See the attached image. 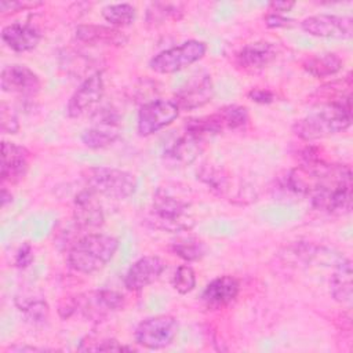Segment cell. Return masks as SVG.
Instances as JSON below:
<instances>
[{
    "instance_id": "8fae6325",
    "label": "cell",
    "mask_w": 353,
    "mask_h": 353,
    "mask_svg": "<svg viewBox=\"0 0 353 353\" xmlns=\"http://www.w3.org/2000/svg\"><path fill=\"white\" fill-rule=\"evenodd\" d=\"M302 29L310 36L327 39H349L353 32V19L345 15L316 14L301 22Z\"/></svg>"
},
{
    "instance_id": "f35d334b",
    "label": "cell",
    "mask_w": 353,
    "mask_h": 353,
    "mask_svg": "<svg viewBox=\"0 0 353 353\" xmlns=\"http://www.w3.org/2000/svg\"><path fill=\"white\" fill-rule=\"evenodd\" d=\"M12 201V194L11 192H8L6 188L1 189V205L6 207L7 203H11Z\"/></svg>"
},
{
    "instance_id": "8992f818",
    "label": "cell",
    "mask_w": 353,
    "mask_h": 353,
    "mask_svg": "<svg viewBox=\"0 0 353 353\" xmlns=\"http://www.w3.org/2000/svg\"><path fill=\"white\" fill-rule=\"evenodd\" d=\"M121 132V117L112 108H98L91 116V127L83 131L81 142L90 149H102L114 143Z\"/></svg>"
},
{
    "instance_id": "cb8c5ba5",
    "label": "cell",
    "mask_w": 353,
    "mask_h": 353,
    "mask_svg": "<svg viewBox=\"0 0 353 353\" xmlns=\"http://www.w3.org/2000/svg\"><path fill=\"white\" fill-rule=\"evenodd\" d=\"M342 59L338 54L335 52H324V54H316L313 57H309L303 62V69L317 77H330L336 74L342 69Z\"/></svg>"
},
{
    "instance_id": "d6986e66",
    "label": "cell",
    "mask_w": 353,
    "mask_h": 353,
    "mask_svg": "<svg viewBox=\"0 0 353 353\" xmlns=\"http://www.w3.org/2000/svg\"><path fill=\"white\" fill-rule=\"evenodd\" d=\"M277 57V47L269 41H255L245 44L236 54V63L244 70H261L272 63Z\"/></svg>"
},
{
    "instance_id": "7402d4cb",
    "label": "cell",
    "mask_w": 353,
    "mask_h": 353,
    "mask_svg": "<svg viewBox=\"0 0 353 353\" xmlns=\"http://www.w3.org/2000/svg\"><path fill=\"white\" fill-rule=\"evenodd\" d=\"M352 262L350 259L341 258L334 269V273L330 280V292L331 296L339 303H350L352 301Z\"/></svg>"
},
{
    "instance_id": "6da1fadb",
    "label": "cell",
    "mask_w": 353,
    "mask_h": 353,
    "mask_svg": "<svg viewBox=\"0 0 353 353\" xmlns=\"http://www.w3.org/2000/svg\"><path fill=\"white\" fill-rule=\"evenodd\" d=\"M352 124L350 94L330 102L320 110L309 113L292 124V132L302 141L327 138L347 130Z\"/></svg>"
},
{
    "instance_id": "9a60e30c",
    "label": "cell",
    "mask_w": 353,
    "mask_h": 353,
    "mask_svg": "<svg viewBox=\"0 0 353 353\" xmlns=\"http://www.w3.org/2000/svg\"><path fill=\"white\" fill-rule=\"evenodd\" d=\"M73 219L81 229H98L105 222V214L97 194L88 188L79 192L73 201Z\"/></svg>"
},
{
    "instance_id": "f546056e",
    "label": "cell",
    "mask_w": 353,
    "mask_h": 353,
    "mask_svg": "<svg viewBox=\"0 0 353 353\" xmlns=\"http://www.w3.org/2000/svg\"><path fill=\"white\" fill-rule=\"evenodd\" d=\"M0 124H1V131L4 134H15L19 130L18 117L7 103H1Z\"/></svg>"
},
{
    "instance_id": "277c9868",
    "label": "cell",
    "mask_w": 353,
    "mask_h": 353,
    "mask_svg": "<svg viewBox=\"0 0 353 353\" xmlns=\"http://www.w3.org/2000/svg\"><path fill=\"white\" fill-rule=\"evenodd\" d=\"M85 186L97 196L125 200L137 190V176L132 172L113 167H90L83 172Z\"/></svg>"
},
{
    "instance_id": "52a82bcc",
    "label": "cell",
    "mask_w": 353,
    "mask_h": 353,
    "mask_svg": "<svg viewBox=\"0 0 353 353\" xmlns=\"http://www.w3.org/2000/svg\"><path fill=\"white\" fill-rule=\"evenodd\" d=\"M178 321L170 314H157L142 320L134 332L135 342L146 349H163L178 335Z\"/></svg>"
},
{
    "instance_id": "1f68e13d",
    "label": "cell",
    "mask_w": 353,
    "mask_h": 353,
    "mask_svg": "<svg viewBox=\"0 0 353 353\" xmlns=\"http://www.w3.org/2000/svg\"><path fill=\"white\" fill-rule=\"evenodd\" d=\"M33 259H34V255H33L32 245L29 243H23L15 254V266L19 269H25L33 262Z\"/></svg>"
},
{
    "instance_id": "7a4b0ae2",
    "label": "cell",
    "mask_w": 353,
    "mask_h": 353,
    "mask_svg": "<svg viewBox=\"0 0 353 353\" xmlns=\"http://www.w3.org/2000/svg\"><path fill=\"white\" fill-rule=\"evenodd\" d=\"M192 203L172 190L171 186H160L153 194L152 208L146 222L159 230L178 233L190 230L194 226V218L190 214Z\"/></svg>"
},
{
    "instance_id": "484cf974",
    "label": "cell",
    "mask_w": 353,
    "mask_h": 353,
    "mask_svg": "<svg viewBox=\"0 0 353 353\" xmlns=\"http://www.w3.org/2000/svg\"><path fill=\"white\" fill-rule=\"evenodd\" d=\"M171 250L175 255L186 262H194L201 259L207 252V245L203 240L196 237H181L171 244Z\"/></svg>"
},
{
    "instance_id": "e575fe53",
    "label": "cell",
    "mask_w": 353,
    "mask_h": 353,
    "mask_svg": "<svg viewBox=\"0 0 353 353\" xmlns=\"http://www.w3.org/2000/svg\"><path fill=\"white\" fill-rule=\"evenodd\" d=\"M265 22L269 28H288L294 23L292 19L284 17L283 14H277V12H269L265 17Z\"/></svg>"
},
{
    "instance_id": "7c38bea8",
    "label": "cell",
    "mask_w": 353,
    "mask_h": 353,
    "mask_svg": "<svg viewBox=\"0 0 353 353\" xmlns=\"http://www.w3.org/2000/svg\"><path fill=\"white\" fill-rule=\"evenodd\" d=\"M214 97V84L208 73L192 76L175 92V103L182 110H193L208 103Z\"/></svg>"
},
{
    "instance_id": "5b68a950",
    "label": "cell",
    "mask_w": 353,
    "mask_h": 353,
    "mask_svg": "<svg viewBox=\"0 0 353 353\" xmlns=\"http://www.w3.org/2000/svg\"><path fill=\"white\" fill-rule=\"evenodd\" d=\"M207 52V44L200 40H188L179 46L167 48L156 54L149 66L156 73L170 74L179 72L192 63L200 61Z\"/></svg>"
},
{
    "instance_id": "5bb4252c",
    "label": "cell",
    "mask_w": 353,
    "mask_h": 353,
    "mask_svg": "<svg viewBox=\"0 0 353 353\" xmlns=\"http://www.w3.org/2000/svg\"><path fill=\"white\" fill-rule=\"evenodd\" d=\"M164 269L165 263L160 256H141L128 268L124 276V287L130 291H141L154 283Z\"/></svg>"
},
{
    "instance_id": "3957f363",
    "label": "cell",
    "mask_w": 353,
    "mask_h": 353,
    "mask_svg": "<svg viewBox=\"0 0 353 353\" xmlns=\"http://www.w3.org/2000/svg\"><path fill=\"white\" fill-rule=\"evenodd\" d=\"M117 250L119 240L116 237L105 233H88L72 244L66 262L72 270L90 274L105 268Z\"/></svg>"
},
{
    "instance_id": "d6a6232c",
    "label": "cell",
    "mask_w": 353,
    "mask_h": 353,
    "mask_svg": "<svg viewBox=\"0 0 353 353\" xmlns=\"http://www.w3.org/2000/svg\"><path fill=\"white\" fill-rule=\"evenodd\" d=\"M94 352H121V350H130V347L123 346L117 339L114 338H105L97 342L95 346L91 347Z\"/></svg>"
},
{
    "instance_id": "2e32d148",
    "label": "cell",
    "mask_w": 353,
    "mask_h": 353,
    "mask_svg": "<svg viewBox=\"0 0 353 353\" xmlns=\"http://www.w3.org/2000/svg\"><path fill=\"white\" fill-rule=\"evenodd\" d=\"M240 284L229 274L219 276L210 281L201 292V302L207 309L218 310L230 305L239 295Z\"/></svg>"
},
{
    "instance_id": "e0dca14e",
    "label": "cell",
    "mask_w": 353,
    "mask_h": 353,
    "mask_svg": "<svg viewBox=\"0 0 353 353\" xmlns=\"http://www.w3.org/2000/svg\"><path fill=\"white\" fill-rule=\"evenodd\" d=\"M29 167V152L15 142L3 141L1 143V179L3 182H19Z\"/></svg>"
},
{
    "instance_id": "f1b7e54d",
    "label": "cell",
    "mask_w": 353,
    "mask_h": 353,
    "mask_svg": "<svg viewBox=\"0 0 353 353\" xmlns=\"http://www.w3.org/2000/svg\"><path fill=\"white\" fill-rule=\"evenodd\" d=\"M171 284L174 290L182 295L189 294L196 287V274L192 266L189 265H179L171 279Z\"/></svg>"
},
{
    "instance_id": "ba28073f",
    "label": "cell",
    "mask_w": 353,
    "mask_h": 353,
    "mask_svg": "<svg viewBox=\"0 0 353 353\" xmlns=\"http://www.w3.org/2000/svg\"><path fill=\"white\" fill-rule=\"evenodd\" d=\"M179 110L174 99H153L143 103L138 110V134L149 137L159 132L176 120Z\"/></svg>"
},
{
    "instance_id": "44dd1931",
    "label": "cell",
    "mask_w": 353,
    "mask_h": 353,
    "mask_svg": "<svg viewBox=\"0 0 353 353\" xmlns=\"http://www.w3.org/2000/svg\"><path fill=\"white\" fill-rule=\"evenodd\" d=\"M76 39L88 44L123 46L128 37L117 28L103 25H80L76 28Z\"/></svg>"
},
{
    "instance_id": "83f0119b",
    "label": "cell",
    "mask_w": 353,
    "mask_h": 353,
    "mask_svg": "<svg viewBox=\"0 0 353 353\" xmlns=\"http://www.w3.org/2000/svg\"><path fill=\"white\" fill-rule=\"evenodd\" d=\"M223 130H240L248 123V110L245 106L228 105L215 112Z\"/></svg>"
},
{
    "instance_id": "30bf717a",
    "label": "cell",
    "mask_w": 353,
    "mask_h": 353,
    "mask_svg": "<svg viewBox=\"0 0 353 353\" xmlns=\"http://www.w3.org/2000/svg\"><path fill=\"white\" fill-rule=\"evenodd\" d=\"M105 84L102 74L95 72L85 77L83 83L76 88L66 105V114L70 119H77L85 114L88 110L94 109L103 97Z\"/></svg>"
},
{
    "instance_id": "8d00e7d4",
    "label": "cell",
    "mask_w": 353,
    "mask_h": 353,
    "mask_svg": "<svg viewBox=\"0 0 353 353\" xmlns=\"http://www.w3.org/2000/svg\"><path fill=\"white\" fill-rule=\"evenodd\" d=\"M294 7L292 1H270L269 3V8L272 12H277V14H283L290 11Z\"/></svg>"
},
{
    "instance_id": "4316f807",
    "label": "cell",
    "mask_w": 353,
    "mask_h": 353,
    "mask_svg": "<svg viewBox=\"0 0 353 353\" xmlns=\"http://www.w3.org/2000/svg\"><path fill=\"white\" fill-rule=\"evenodd\" d=\"M102 17L110 25L119 28L131 25L137 18V10L128 3L108 4L102 8Z\"/></svg>"
},
{
    "instance_id": "603a6c76",
    "label": "cell",
    "mask_w": 353,
    "mask_h": 353,
    "mask_svg": "<svg viewBox=\"0 0 353 353\" xmlns=\"http://www.w3.org/2000/svg\"><path fill=\"white\" fill-rule=\"evenodd\" d=\"M15 305L23 319L33 324H44L50 316V306L43 296L37 295H22L15 298Z\"/></svg>"
},
{
    "instance_id": "ac0fdd59",
    "label": "cell",
    "mask_w": 353,
    "mask_h": 353,
    "mask_svg": "<svg viewBox=\"0 0 353 353\" xmlns=\"http://www.w3.org/2000/svg\"><path fill=\"white\" fill-rule=\"evenodd\" d=\"M204 149V141L185 132L171 145H168L163 152V159L165 163L174 167H183L193 163Z\"/></svg>"
},
{
    "instance_id": "d590c367",
    "label": "cell",
    "mask_w": 353,
    "mask_h": 353,
    "mask_svg": "<svg viewBox=\"0 0 353 353\" xmlns=\"http://www.w3.org/2000/svg\"><path fill=\"white\" fill-rule=\"evenodd\" d=\"M40 6V3H28V1H0V11L1 12H15L29 7Z\"/></svg>"
},
{
    "instance_id": "ffe728a7",
    "label": "cell",
    "mask_w": 353,
    "mask_h": 353,
    "mask_svg": "<svg viewBox=\"0 0 353 353\" xmlns=\"http://www.w3.org/2000/svg\"><path fill=\"white\" fill-rule=\"evenodd\" d=\"M1 40L12 51L25 52L37 47L41 40V34L30 23L14 22L1 29Z\"/></svg>"
},
{
    "instance_id": "836d02e7",
    "label": "cell",
    "mask_w": 353,
    "mask_h": 353,
    "mask_svg": "<svg viewBox=\"0 0 353 353\" xmlns=\"http://www.w3.org/2000/svg\"><path fill=\"white\" fill-rule=\"evenodd\" d=\"M248 98L256 103H262V105H268L272 103L274 101V94L273 91L268 90V88H252L248 92Z\"/></svg>"
},
{
    "instance_id": "4fadbf2b",
    "label": "cell",
    "mask_w": 353,
    "mask_h": 353,
    "mask_svg": "<svg viewBox=\"0 0 353 353\" xmlns=\"http://www.w3.org/2000/svg\"><path fill=\"white\" fill-rule=\"evenodd\" d=\"M0 87L4 92L8 94L33 97L39 92L41 81L30 68L19 63H12L1 69Z\"/></svg>"
},
{
    "instance_id": "9c48e42d",
    "label": "cell",
    "mask_w": 353,
    "mask_h": 353,
    "mask_svg": "<svg viewBox=\"0 0 353 353\" xmlns=\"http://www.w3.org/2000/svg\"><path fill=\"white\" fill-rule=\"evenodd\" d=\"M73 305L74 312L79 309L85 319L102 321L110 313L123 307L124 298L121 294L112 290H98L74 298Z\"/></svg>"
},
{
    "instance_id": "4dcf8cb0",
    "label": "cell",
    "mask_w": 353,
    "mask_h": 353,
    "mask_svg": "<svg viewBox=\"0 0 353 353\" xmlns=\"http://www.w3.org/2000/svg\"><path fill=\"white\" fill-rule=\"evenodd\" d=\"M153 10H148V14L153 12V21L157 18V15L160 17V21H163L164 18H174L178 19L182 14V10H179L178 4H168V3H153L150 6Z\"/></svg>"
},
{
    "instance_id": "74e56055",
    "label": "cell",
    "mask_w": 353,
    "mask_h": 353,
    "mask_svg": "<svg viewBox=\"0 0 353 353\" xmlns=\"http://www.w3.org/2000/svg\"><path fill=\"white\" fill-rule=\"evenodd\" d=\"M10 350L11 352H46V350H50V349L36 347V346H11Z\"/></svg>"
},
{
    "instance_id": "d4e9b609",
    "label": "cell",
    "mask_w": 353,
    "mask_h": 353,
    "mask_svg": "<svg viewBox=\"0 0 353 353\" xmlns=\"http://www.w3.org/2000/svg\"><path fill=\"white\" fill-rule=\"evenodd\" d=\"M197 176L218 196H225L230 190V176L223 168L205 164L200 168Z\"/></svg>"
}]
</instances>
